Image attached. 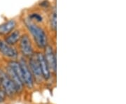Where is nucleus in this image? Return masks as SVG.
I'll return each instance as SVG.
<instances>
[{"mask_svg":"<svg viewBox=\"0 0 126 104\" xmlns=\"http://www.w3.org/2000/svg\"><path fill=\"white\" fill-rule=\"evenodd\" d=\"M25 24L33 36L36 45L39 48H45L47 45V36L45 31L29 18L25 19Z\"/></svg>","mask_w":126,"mask_h":104,"instance_id":"nucleus-1","label":"nucleus"},{"mask_svg":"<svg viewBox=\"0 0 126 104\" xmlns=\"http://www.w3.org/2000/svg\"><path fill=\"white\" fill-rule=\"evenodd\" d=\"M6 93L4 90H0V104L4 101L5 99H6Z\"/></svg>","mask_w":126,"mask_h":104,"instance_id":"nucleus-15","label":"nucleus"},{"mask_svg":"<svg viewBox=\"0 0 126 104\" xmlns=\"http://www.w3.org/2000/svg\"><path fill=\"white\" fill-rule=\"evenodd\" d=\"M19 63H20V67H21V69H22L23 79H24V83H25L26 85L28 87L32 88L33 87V84H34L32 72L30 71L29 67H28L26 62L24 59H21Z\"/></svg>","mask_w":126,"mask_h":104,"instance_id":"nucleus-5","label":"nucleus"},{"mask_svg":"<svg viewBox=\"0 0 126 104\" xmlns=\"http://www.w3.org/2000/svg\"><path fill=\"white\" fill-rule=\"evenodd\" d=\"M21 37L20 33L19 30H15L14 32H11L5 38L4 41L10 45H14L18 43Z\"/></svg>","mask_w":126,"mask_h":104,"instance_id":"nucleus-11","label":"nucleus"},{"mask_svg":"<svg viewBox=\"0 0 126 104\" xmlns=\"http://www.w3.org/2000/svg\"><path fill=\"white\" fill-rule=\"evenodd\" d=\"M9 66L12 69V71H14V73L18 76L21 81L24 83V79H23V73H22V69L20 67V63L16 62V61H11L9 63Z\"/></svg>","mask_w":126,"mask_h":104,"instance_id":"nucleus-12","label":"nucleus"},{"mask_svg":"<svg viewBox=\"0 0 126 104\" xmlns=\"http://www.w3.org/2000/svg\"><path fill=\"white\" fill-rule=\"evenodd\" d=\"M37 58H38V61L39 63V66H40L41 71L42 73V76L43 78H44L45 79L48 80L49 79L50 77V68L48 64L46 61L44 55L42 53H37Z\"/></svg>","mask_w":126,"mask_h":104,"instance_id":"nucleus-8","label":"nucleus"},{"mask_svg":"<svg viewBox=\"0 0 126 104\" xmlns=\"http://www.w3.org/2000/svg\"><path fill=\"white\" fill-rule=\"evenodd\" d=\"M16 20L14 19H11L6 21L1 25H0V36H5L8 35L16 27Z\"/></svg>","mask_w":126,"mask_h":104,"instance_id":"nucleus-9","label":"nucleus"},{"mask_svg":"<svg viewBox=\"0 0 126 104\" xmlns=\"http://www.w3.org/2000/svg\"><path fill=\"white\" fill-rule=\"evenodd\" d=\"M7 74L11 78V81L13 82L15 88L16 90V92L18 91H21L23 89V82L21 81V80L14 73V72L12 71V69L8 66L7 68Z\"/></svg>","mask_w":126,"mask_h":104,"instance_id":"nucleus-10","label":"nucleus"},{"mask_svg":"<svg viewBox=\"0 0 126 104\" xmlns=\"http://www.w3.org/2000/svg\"><path fill=\"white\" fill-rule=\"evenodd\" d=\"M0 90H1V87H0Z\"/></svg>","mask_w":126,"mask_h":104,"instance_id":"nucleus-16","label":"nucleus"},{"mask_svg":"<svg viewBox=\"0 0 126 104\" xmlns=\"http://www.w3.org/2000/svg\"><path fill=\"white\" fill-rule=\"evenodd\" d=\"M0 82L2 85L4 91L6 95L11 96L16 93V90L15 88L14 83L11 81L8 74L1 69H0Z\"/></svg>","mask_w":126,"mask_h":104,"instance_id":"nucleus-2","label":"nucleus"},{"mask_svg":"<svg viewBox=\"0 0 126 104\" xmlns=\"http://www.w3.org/2000/svg\"><path fill=\"white\" fill-rule=\"evenodd\" d=\"M44 55L50 69H52V71L55 73L56 72V56L53 48L50 45L46 46L45 54Z\"/></svg>","mask_w":126,"mask_h":104,"instance_id":"nucleus-4","label":"nucleus"},{"mask_svg":"<svg viewBox=\"0 0 126 104\" xmlns=\"http://www.w3.org/2000/svg\"><path fill=\"white\" fill-rule=\"evenodd\" d=\"M29 18L32 21H35V23H41L44 20L42 15L41 14L38 13H32L30 15Z\"/></svg>","mask_w":126,"mask_h":104,"instance_id":"nucleus-14","label":"nucleus"},{"mask_svg":"<svg viewBox=\"0 0 126 104\" xmlns=\"http://www.w3.org/2000/svg\"><path fill=\"white\" fill-rule=\"evenodd\" d=\"M0 52L3 55L11 59L18 57V52L13 47V45L7 44L4 40L0 39Z\"/></svg>","mask_w":126,"mask_h":104,"instance_id":"nucleus-6","label":"nucleus"},{"mask_svg":"<svg viewBox=\"0 0 126 104\" xmlns=\"http://www.w3.org/2000/svg\"><path fill=\"white\" fill-rule=\"evenodd\" d=\"M30 67L31 71L33 73V75L36 77V79H41V78H43L36 54H33L32 56L30 57Z\"/></svg>","mask_w":126,"mask_h":104,"instance_id":"nucleus-7","label":"nucleus"},{"mask_svg":"<svg viewBox=\"0 0 126 104\" xmlns=\"http://www.w3.org/2000/svg\"><path fill=\"white\" fill-rule=\"evenodd\" d=\"M20 49L22 54L25 57H30L33 53V47L32 44L31 40L27 34H24L21 36L20 39Z\"/></svg>","mask_w":126,"mask_h":104,"instance_id":"nucleus-3","label":"nucleus"},{"mask_svg":"<svg viewBox=\"0 0 126 104\" xmlns=\"http://www.w3.org/2000/svg\"><path fill=\"white\" fill-rule=\"evenodd\" d=\"M50 25L53 30L56 31V9L55 7L51 11V13L50 14Z\"/></svg>","mask_w":126,"mask_h":104,"instance_id":"nucleus-13","label":"nucleus"}]
</instances>
